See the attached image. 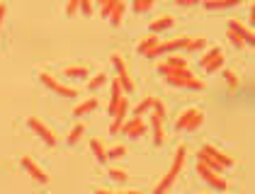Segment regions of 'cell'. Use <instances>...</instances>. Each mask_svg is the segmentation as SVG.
<instances>
[{"mask_svg": "<svg viewBox=\"0 0 255 194\" xmlns=\"http://www.w3.org/2000/svg\"><path fill=\"white\" fill-rule=\"evenodd\" d=\"M158 73L175 88H190V90H204L207 88L204 80H199L190 68H170L165 63H158Z\"/></svg>", "mask_w": 255, "mask_h": 194, "instance_id": "cell-1", "label": "cell"}, {"mask_svg": "<svg viewBox=\"0 0 255 194\" xmlns=\"http://www.w3.org/2000/svg\"><path fill=\"white\" fill-rule=\"evenodd\" d=\"M197 160H199V163H204L207 168H212L214 173H221V170H226V168H231V165H234V158H231V155H226L224 151H219V148L209 146V143H204V146L199 148Z\"/></svg>", "mask_w": 255, "mask_h": 194, "instance_id": "cell-2", "label": "cell"}, {"mask_svg": "<svg viewBox=\"0 0 255 194\" xmlns=\"http://www.w3.org/2000/svg\"><path fill=\"white\" fill-rule=\"evenodd\" d=\"M202 124H204V112H202V109H197V107H187V109H182L180 116L175 119V129L177 131H197Z\"/></svg>", "mask_w": 255, "mask_h": 194, "instance_id": "cell-3", "label": "cell"}, {"mask_svg": "<svg viewBox=\"0 0 255 194\" xmlns=\"http://www.w3.org/2000/svg\"><path fill=\"white\" fill-rule=\"evenodd\" d=\"M197 173H199V177H202L209 187H214L219 192H226V190H229V182H226L219 173H214L212 168H207L204 163H199V160H197Z\"/></svg>", "mask_w": 255, "mask_h": 194, "instance_id": "cell-4", "label": "cell"}, {"mask_svg": "<svg viewBox=\"0 0 255 194\" xmlns=\"http://www.w3.org/2000/svg\"><path fill=\"white\" fill-rule=\"evenodd\" d=\"M39 80L49 88V90H54L56 95H63V97H78V90L76 88H71V85H61L56 78L51 76V73H41Z\"/></svg>", "mask_w": 255, "mask_h": 194, "instance_id": "cell-5", "label": "cell"}, {"mask_svg": "<svg viewBox=\"0 0 255 194\" xmlns=\"http://www.w3.org/2000/svg\"><path fill=\"white\" fill-rule=\"evenodd\" d=\"M187 41H190V37H185V34H180V37L168 39V41H158V46L153 49V54H151V58L160 56V54H168V51H175V49H185V46H187Z\"/></svg>", "mask_w": 255, "mask_h": 194, "instance_id": "cell-6", "label": "cell"}, {"mask_svg": "<svg viewBox=\"0 0 255 194\" xmlns=\"http://www.w3.org/2000/svg\"><path fill=\"white\" fill-rule=\"evenodd\" d=\"M119 131H122L124 136H129V138H141L143 131H146V124H143L141 116H131V119H127V121L122 124Z\"/></svg>", "mask_w": 255, "mask_h": 194, "instance_id": "cell-7", "label": "cell"}, {"mask_svg": "<svg viewBox=\"0 0 255 194\" xmlns=\"http://www.w3.org/2000/svg\"><path fill=\"white\" fill-rule=\"evenodd\" d=\"M27 124H29V129L39 136L46 146H56V136H54V131H51L49 126H44L39 119H34V116H32V119H27Z\"/></svg>", "mask_w": 255, "mask_h": 194, "instance_id": "cell-8", "label": "cell"}, {"mask_svg": "<svg viewBox=\"0 0 255 194\" xmlns=\"http://www.w3.org/2000/svg\"><path fill=\"white\" fill-rule=\"evenodd\" d=\"M20 163H22V168H24L27 173L32 175V177H34L37 182H41V185H49V182H51V177L44 173V170H41V168L37 165V163H34V160H32V158H29V155H22Z\"/></svg>", "mask_w": 255, "mask_h": 194, "instance_id": "cell-9", "label": "cell"}, {"mask_svg": "<svg viewBox=\"0 0 255 194\" xmlns=\"http://www.w3.org/2000/svg\"><path fill=\"white\" fill-rule=\"evenodd\" d=\"M180 170H182V168H177V165H173V168H170L168 173H165L163 177H160V182H158L156 187H153V194H165V192H168V190L173 187V182L177 180V175H180Z\"/></svg>", "mask_w": 255, "mask_h": 194, "instance_id": "cell-10", "label": "cell"}, {"mask_svg": "<svg viewBox=\"0 0 255 194\" xmlns=\"http://www.w3.org/2000/svg\"><path fill=\"white\" fill-rule=\"evenodd\" d=\"M229 29H231V32H236L238 37L246 41V44H253V29H251L246 22H241L238 17H231V19H229Z\"/></svg>", "mask_w": 255, "mask_h": 194, "instance_id": "cell-11", "label": "cell"}, {"mask_svg": "<svg viewBox=\"0 0 255 194\" xmlns=\"http://www.w3.org/2000/svg\"><path fill=\"white\" fill-rule=\"evenodd\" d=\"M127 112H129V99H127V97H122V99H119V104H117V109H115V114H112L115 116V121H112V126H110V131H112V134H117L119 129H122Z\"/></svg>", "mask_w": 255, "mask_h": 194, "instance_id": "cell-12", "label": "cell"}, {"mask_svg": "<svg viewBox=\"0 0 255 194\" xmlns=\"http://www.w3.org/2000/svg\"><path fill=\"white\" fill-rule=\"evenodd\" d=\"M158 41H160V39H158L156 34H148V37H143L136 44V54H141V56H146V58H151L153 49L158 46Z\"/></svg>", "mask_w": 255, "mask_h": 194, "instance_id": "cell-13", "label": "cell"}, {"mask_svg": "<svg viewBox=\"0 0 255 194\" xmlns=\"http://www.w3.org/2000/svg\"><path fill=\"white\" fill-rule=\"evenodd\" d=\"M175 24V17L173 15H160L151 22V34H158V32H163V29H170Z\"/></svg>", "mask_w": 255, "mask_h": 194, "instance_id": "cell-14", "label": "cell"}, {"mask_svg": "<svg viewBox=\"0 0 255 194\" xmlns=\"http://www.w3.org/2000/svg\"><path fill=\"white\" fill-rule=\"evenodd\" d=\"M93 109H98V99H95V97H88L85 102H80V104H76L73 114H76V116H83V114H90Z\"/></svg>", "mask_w": 255, "mask_h": 194, "instance_id": "cell-15", "label": "cell"}, {"mask_svg": "<svg viewBox=\"0 0 255 194\" xmlns=\"http://www.w3.org/2000/svg\"><path fill=\"white\" fill-rule=\"evenodd\" d=\"M63 76L66 78H88V66H68V68H63Z\"/></svg>", "mask_w": 255, "mask_h": 194, "instance_id": "cell-16", "label": "cell"}, {"mask_svg": "<svg viewBox=\"0 0 255 194\" xmlns=\"http://www.w3.org/2000/svg\"><path fill=\"white\" fill-rule=\"evenodd\" d=\"M221 56H224V51H221V49H209L207 54H202L199 63H202V68H207L209 63H214L216 58H221Z\"/></svg>", "mask_w": 255, "mask_h": 194, "instance_id": "cell-17", "label": "cell"}, {"mask_svg": "<svg viewBox=\"0 0 255 194\" xmlns=\"http://www.w3.org/2000/svg\"><path fill=\"white\" fill-rule=\"evenodd\" d=\"M124 12H127V5H124V2H117L115 10H112V15H110V22H112L115 27H119V24H122V17H124Z\"/></svg>", "mask_w": 255, "mask_h": 194, "instance_id": "cell-18", "label": "cell"}, {"mask_svg": "<svg viewBox=\"0 0 255 194\" xmlns=\"http://www.w3.org/2000/svg\"><path fill=\"white\" fill-rule=\"evenodd\" d=\"M236 0H207L204 7L207 10H224V7H234Z\"/></svg>", "mask_w": 255, "mask_h": 194, "instance_id": "cell-19", "label": "cell"}, {"mask_svg": "<svg viewBox=\"0 0 255 194\" xmlns=\"http://www.w3.org/2000/svg\"><path fill=\"white\" fill-rule=\"evenodd\" d=\"M90 148H93V153H95V160H98V163H105V160H107V151L102 148V143H100L98 138L90 141Z\"/></svg>", "mask_w": 255, "mask_h": 194, "instance_id": "cell-20", "label": "cell"}, {"mask_svg": "<svg viewBox=\"0 0 255 194\" xmlns=\"http://www.w3.org/2000/svg\"><path fill=\"white\" fill-rule=\"evenodd\" d=\"M207 46V37H190V41H187V51H202Z\"/></svg>", "mask_w": 255, "mask_h": 194, "instance_id": "cell-21", "label": "cell"}, {"mask_svg": "<svg viewBox=\"0 0 255 194\" xmlns=\"http://www.w3.org/2000/svg\"><path fill=\"white\" fill-rule=\"evenodd\" d=\"M151 107H153V97H143L136 107H134V116H141L143 112H148Z\"/></svg>", "mask_w": 255, "mask_h": 194, "instance_id": "cell-22", "label": "cell"}, {"mask_svg": "<svg viewBox=\"0 0 255 194\" xmlns=\"http://www.w3.org/2000/svg\"><path fill=\"white\" fill-rule=\"evenodd\" d=\"M83 134H85V124H76V126L68 131V143H71V146H73V143H78Z\"/></svg>", "mask_w": 255, "mask_h": 194, "instance_id": "cell-23", "label": "cell"}, {"mask_svg": "<svg viewBox=\"0 0 255 194\" xmlns=\"http://www.w3.org/2000/svg\"><path fill=\"white\" fill-rule=\"evenodd\" d=\"M224 78H226V83H229V88H231V90H238V85H241V78H238V73H236V71L226 68V71H224Z\"/></svg>", "mask_w": 255, "mask_h": 194, "instance_id": "cell-24", "label": "cell"}, {"mask_svg": "<svg viewBox=\"0 0 255 194\" xmlns=\"http://www.w3.org/2000/svg\"><path fill=\"white\" fill-rule=\"evenodd\" d=\"M110 177H112L115 182H127V180H129V173H127L124 168H110Z\"/></svg>", "mask_w": 255, "mask_h": 194, "instance_id": "cell-25", "label": "cell"}, {"mask_svg": "<svg viewBox=\"0 0 255 194\" xmlns=\"http://www.w3.org/2000/svg\"><path fill=\"white\" fill-rule=\"evenodd\" d=\"M165 66H170V68H190L187 66V58H182V56H170L168 61H163Z\"/></svg>", "mask_w": 255, "mask_h": 194, "instance_id": "cell-26", "label": "cell"}, {"mask_svg": "<svg viewBox=\"0 0 255 194\" xmlns=\"http://www.w3.org/2000/svg\"><path fill=\"white\" fill-rule=\"evenodd\" d=\"M112 63H115V68H117V76H122V73H129V71H127V66H124V58H122V54H119V51H115V54H112Z\"/></svg>", "mask_w": 255, "mask_h": 194, "instance_id": "cell-27", "label": "cell"}, {"mask_svg": "<svg viewBox=\"0 0 255 194\" xmlns=\"http://www.w3.org/2000/svg\"><path fill=\"white\" fill-rule=\"evenodd\" d=\"M124 155H129V148L127 146H115V148L107 151V160L110 158H124Z\"/></svg>", "mask_w": 255, "mask_h": 194, "instance_id": "cell-28", "label": "cell"}, {"mask_svg": "<svg viewBox=\"0 0 255 194\" xmlns=\"http://www.w3.org/2000/svg\"><path fill=\"white\" fill-rule=\"evenodd\" d=\"M105 80H107V73H98V76H93V80L88 83V88H90V90H98V88L105 85Z\"/></svg>", "mask_w": 255, "mask_h": 194, "instance_id": "cell-29", "label": "cell"}, {"mask_svg": "<svg viewBox=\"0 0 255 194\" xmlns=\"http://www.w3.org/2000/svg\"><path fill=\"white\" fill-rule=\"evenodd\" d=\"M119 0H107V2H102V7H100V12H102V17L110 19V15H112V10H115V5H117Z\"/></svg>", "mask_w": 255, "mask_h": 194, "instance_id": "cell-30", "label": "cell"}, {"mask_svg": "<svg viewBox=\"0 0 255 194\" xmlns=\"http://www.w3.org/2000/svg\"><path fill=\"white\" fill-rule=\"evenodd\" d=\"M151 7H153L151 0H136V2H134V10H136V12H146V10H151Z\"/></svg>", "mask_w": 255, "mask_h": 194, "instance_id": "cell-31", "label": "cell"}, {"mask_svg": "<svg viewBox=\"0 0 255 194\" xmlns=\"http://www.w3.org/2000/svg\"><path fill=\"white\" fill-rule=\"evenodd\" d=\"M226 34H229V41H231V44H234L236 49H241V46H246V41H243V39L238 37V34H236V32H231V29H229V32H226Z\"/></svg>", "mask_w": 255, "mask_h": 194, "instance_id": "cell-32", "label": "cell"}, {"mask_svg": "<svg viewBox=\"0 0 255 194\" xmlns=\"http://www.w3.org/2000/svg\"><path fill=\"white\" fill-rule=\"evenodd\" d=\"M95 194H141L138 190H119V192H110V190H95Z\"/></svg>", "mask_w": 255, "mask_h": 194, "instance_id": "cell-33", "label": "cell"}, {"mask_svg": "<svg viewBox=\"0 0 255 194\" xmlns=\"http://www.w3.org/2000/svg\"><path fill=\"white\" fill-rule=\"evenodd\" d=\"M80 10H83L85 15H90L95 7H93V2H90V0H83V2H80Z\"/></svg>", "mask_w": 255, "mask_h": 194, "instance_id": "cell-34", "label": "cell"}, {"mask_svg": "<svg viewBox=\"0 0 255 194\" xmlns=\"http://www.w3.org/2000/svg\"><path fill=\"white\" fill-rule=\"evenodd\" d=\"M78 7H80V2H78V0H71V2L66 5V12H68V15H73V12H76Z\"/></svg>", "mask_w": 255, "mask_h": 194, "instance_id": "cell-35", "label": "cell"}, {"mask_svg": "<svg viewBox=\"0 0 255 194\" xmlns=\"http://www.w3.org/2000/svg\"><path fill=\"white\" fill-rule=\"evenodd\" d=\"M175 5L177 7H190V5H192V0H175Z\"/></svg>", "mask_w": 255, "mask_h": 194, "instance_id": "cell-36", "label": "cell"}]
</instances>
